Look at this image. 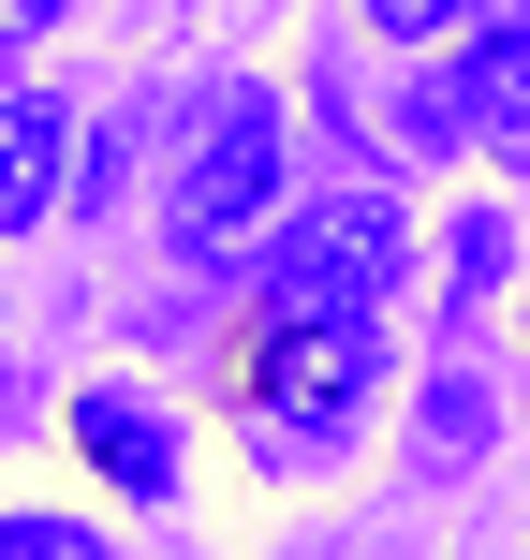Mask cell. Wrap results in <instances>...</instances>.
<instances>
[{
  "instance_id": "52a82bcc",
  "label": "cell",
  "mask_w": 530,
  "mask_h": 560,
  "mask_svg": "<svg viewBox=\"0 0 530 560\" xmlns=\"http://www.w3.org/2000/svg\"><path fill=\"white\" fill-rule=\"evenodd\" d=\"M502 266H516V222H486V207H472V222H457V295H486Z\"/></svg>"
},
{
  "instance_id": "3957f363",
  "label": "cell",
  "mask_w": 530,
  "mask_h": 560,
  "mask_svg": "<svg viewBox=\"0 0 530 560\" xmlns=\"http://www.w3.org/2000/svg\"><path fill=\"white\" fill-rule=\"evenodd\" d=\"M266 222H280V89H222V104H207L192 177H177V252L236 266Z\"/></svg>"
},
{
  "instance_id": "30bf717a",
  "label": "cell",
  "mask_w": 530,
  "mask_h": 560,
  "mask_svg": "<svg viewBox=\"0 0 530 560\" xmlns=\"http://www.w3.org/2000/svg\"><path fill=\"white\" fill-rule=\"evenodd\" d=\"M59 15H74V0H0V30H59Z\"/></svg>"
},
{
  "instance_id": "8992f818",
  "label": "cell",
  "mask_w": 530,
  "mask_h": 560,
  "mask_svg": "<svg viewBox=\"0 0 530 560\" xmlns=\"http://www.w3.org/2000/svg\"><path fill=\"white\" fill-rule=\"evenodd\" d=\"M443 104H457V133H486V148H516V133H530V15L472 30V59L443 74Z\"/></svg>"
},
{
  "instance_id": "7a4b0ae2",
  "label": "cell",
  "mask_w": 530,
  "mask_h": 560,
  "mask_svg": "<svg viewBox=\"0 0 530 560\" xmlns=\"http://www.w3.org/2000/svg\"><path fill=\"white\" fill-rule=\"evenodd\" d=\"M398 266H413L398 207H384V192H339V207H295V222L266 236V266H251V310H354V325H384Z\"/></svg>"
},
{
  "instance_id": "5b68a950",
  "label": "cell",
  "mask_w": 530,
  "mask_h": 560,
  "mask_svg": "<svg viewBox=\"0 0 530 560\" xmlns=\"http://www.w3.org/2000/svg\"><path fill=\"white\" fill-rule=\"evenodd\" d=\"M59 192H74V104L15 89V104H0V236H45Z\"/></svg>"
},
{
  "instance_id": "9c48e42d",
  "label": "cell",
  "mask_w": 530,
  "mask_h": 560,
  "mask_svg": "<svg viewBox=\"0 0 530 560\" xmlns=\"http://www.w3.org/2000/svg\"><path fill=\"white\" fill-rule=\"evenodd\" d=\"M472 0H368V30H398V45H427V30H457Z\"/></svg>"
},
{
  "instance_id": "277c9868",
  "label": "cell",
  "mask_w": 530,
  "mask_h": 560,
  "mask_svg": "<svg viewBox=\"0 0 530 560\" xmlns=\"http://www.w3.org/2000/svg\"><path fill=\"white\" fill-rule=\"evenodd\" d=\"M74 457L118 487V502H163V487H177V413L133 398V384H89L74 398Z\"/></svg>"
},
{
  "instance_id": "ba28073f",
  "label": "cell",
  "mask_w": 530,
  "mask_h": 560,
  "mask_svg": "<svg viewBox=\"0 0 530 560\" xmlns=\"http://www.w3.org/2000/svg\"><path fill=\"white\" fill-rule=\"evenodd\" d=\"M0 560H104L74 516H0Z\"/></svg>"
},
{
  "instance_id": "6da1fadb",
  "label": "cell",
  "mask_w": 530,
  "mask_h": 560,
  "mask_svg": "<svg viewBox=\"0 0 530 560\" xmlns=\"http://www.w3.org/2000/svg\"><path fill=\"white\" fill-rule=\"evenodd\" d=\"M368 398H384V325H354V310H251V339H236V428L266 457H339Z\"/></svg>"
}]
</instances>
